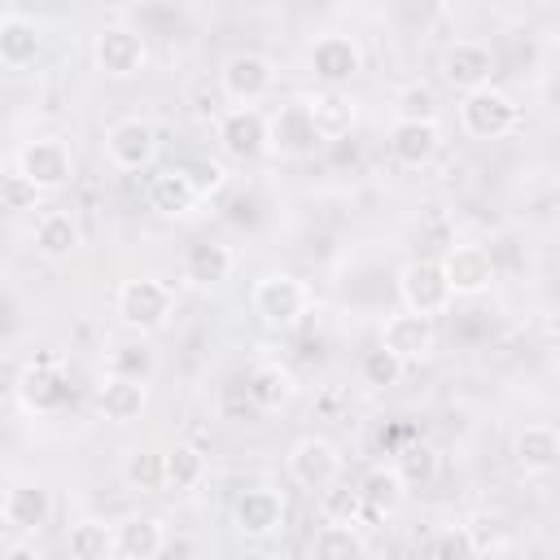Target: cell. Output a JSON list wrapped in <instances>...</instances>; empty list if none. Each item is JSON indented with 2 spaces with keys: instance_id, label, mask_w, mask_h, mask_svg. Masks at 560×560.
I'll list each match as a JSON object with an SVG mask.
<instances>
[{
  "instance_id": "6da1fadb",
  "label": "cell",
  "mask_w": 560,
  "mask_h": 560,
  "mask_svg": "<svg viewBox=\"0 0 560 560\" xmlns=\"http://www.w3.org/2000/svg\"><path fill=\"white\" fill-rule=\"evenodd\" d=\"M114 315L127 332L136 337H153L171 324L175 315V289L158 276H136V280H122L114 289Z\"/></svg>"
},
{
  "instance_id": "7a4b0ae2",
  "label": "cell",
  "mask_w": 560,
  "mask_h": 560,
  "mask_svg": "<svg viewBox=\"0 0 560 560\" xmlns=\"http://www.w3.org/2000/svg\"><path fill=\"white\" fill-rule=\"evenodd\" d=\"M249 306H254V315H258L267 328H298V324L311 315L315 293H311V284H306L302 276H293V271H267V276L254 280Z\"/></svg>"
},
{
  "instance_id": "3957f363",
  "label": "cell",
  "mask_w": 560,
  "mask_h": 560,
  "mask_svg": "<svg viewBox=\"0 0 560 560\" xmlns=\"http://www.w3.org/2000/svg\"><path fill=\"white\" fill-rule=\"evenodd\" d=\"M459 127L472 140H503V136H512L521 127V105L512 101V92H503L494 83L472 88L459 101Z\"/></svg>"
},
{
  "instance_id": "277c9868",
  "label": "cell",
  "mask_w": 560,
  "mask_h": 560,
  "mask_svg": "<svg viewBox=\"0 0 560 560\" xmlns=\"http://www.w3.org/2000/svg\"><path fill=\"white\" fill-rule=\"evenodd\" d=\"M324 149V136L315 131V118L306 109L302 96L276 105L267 114V153L271 158H284V162H306Z\"/></svg>"
},
{
  "instance_id": "5b68a950",
  "label": "cell",
  "mask_w": 560,
  "mask_h": 560,
  "mask_svg": "<svg viewBox=\"0 0 560 560\" xmlns=\"http://www.w3.org/2000/svg\"><path fill=\"white\" fill-rule=\"evenodd\" d=\"M18 402H22V411H31V416H52V411H61L66 407V398H70V368H66V359L61 354H35L22 372H18Z\"/></svg>"
},
{
  "instance_id": "8992f818",
  "label": "cell",
  "mask_w": 560,
  "mask_h": 560,
  "mask_svg": "<svg viewBox=\"0 0 560 560\" xmlns=\"http://www.w3.org/2000/svg\"><path fill=\"white\" fill-rule=\"evenodd\" d=\"M13 171H18L39 197H44V192H61V188H70V179H74V153H70L66 140L39 136V140H26V144L18 149Z\"/></svg>"
},
{
  "instance_id": "52a82bcc",
  "label": "cell",
  "mask_w": 560,
  "mask_h": 560,
  "mask_svg": "<svg viewBox=\"0 0 560 560\" xmlns=\"http://www.w3.org/2000/svg\"><path fill=\"white\" fill-rule=\"evenodd\" d=\"M219 92L228 105H258L276 92V61L258 48H241L219 66Z\"/></svg>"
},
{
  "instance_id": "ba28073f",
  "label": "cell",
  "mask_w": 560,
  "mask_h": 560,
  "mask_svg": "<svg viewBox=\"0 0 560 560\" xmlns=\"http://www.w3.org/2000/svg\"><path fill=\"white\" fill-rule=\"evenodd\" d=\"M341 468H346V455H341V446H337L332 438H324V433L298 438V442L289 446V455H284L289 481L302 486V490H311V494H319L324 486H332V481L341 477Z\"/></svg>"
},
{
  "instance_id": "9c48e42d",
  "label": "cell",
  "mask_w": 560,
  "mask_h": 560,
  "mask_svg": "<svg viewBox=\"0 0 560 560\" xmlns=\"http://www.w3.org/2000/svg\"><path fill=\"white\" fill-rule=\"evenodd\" d=\"M158 149H162L158 127H153L149 118H140V114L118 118V122L105 127V162H109L114 171H127V175L149 171V166L158 162Z\"/></svg>"
},
{
  "instance_id": "30bf717a",
  "label": "cell",
  "mask_w": 560,
  "mask_h": 560,
  "mask_svg": "<svg viewBox=\"0 0 560 560\" xmlns=\"http://www.w3.org/2000/svg\"><path fill=\"white\" fill-rule=\"evenodd\" d=\"M398 302L416 315H446L455 298H451L442 258H411L398 271Z\"/></svg>"
},
{
  "instance_id": "8fae6325",
  "label": "cell",
  "mask_w": 560,
  "mask_h": 560,
  "mask_svg": "<svg viewBox=\"0 0 560 560\" xmlns=\"http://www.w3.org/2000/svg\"><path fill=\"white\" fill-rule=\"evenodd\" d=\"M284 521H289V503H284V494H280L276 486H249V490H241L236 503H232V525H236V534L249 538V542L276 538V534L284 529Z\"/></svg>"
},
{
  "instance_id": "7c38bea8",
  "label": "cell",
  "mask_w": 560,
  "mask_h": 560,
  "mask_svg": "<svg viewBox=\"0 0 560 560\" xmlns=\"http://www.w3.org/2000/svg\"><path fill=\"white\" fill-rule=\"evenodd\" d=\"M92 66L109 79H131L149 66V44L136 26H122V22L101 26L92 39Z\"/></svg>"
},
{
  "instance_id": "4fadbf2b",
  "label": "cell",
  "mask_w": 560,
  "mask_h": 560,
  "mask_svg": "<svg viewBox=\"0 0 560 560\" xmlns=\"http://www.w3.org/2000/svg\"><path fill=\"white\" fill-rule=\"evenodd\" d=\"M214 136L232 162H254L267 153V114L258 105H228L214 122Z\"/></svg>"
},
{
  "instance_id": "5bb4252c",
  "label": "cell",
  "mask_w": 560,
  "mask_h": 560,
  "mask_svg": "<svg viewBox=\"0 0 560 560\" xmlns=\"http://www.w3.org/2000/svg\"><path fill=\"white\" fill-rule=\"evenodd\" d=\"M385 149L402 171H424L442 153V122L438 118H394L385 131Z\"/></svg>"
},
{
  "instance_id": "9a60e30c",
  "label": "cell",
  "mask_w": 560,
  "mask_h": 560,
  "mask_svg": "<svg viewBox=\"0 0 560 560\" xmlns=\"http://www.w3.org/2000/svg\"><path fill=\"white\" fill-rule=\"evenodd\" d=\"M442 271H446V284H451V298H481L494 289L499 280V267H494V254L486 245H451L442 254Z\"/></svg>"
},
{
  "instance_id": "2e32d148",
  "label": "cell",
  "mask_w": 560,
  "mask_h": 560,
  "mask_svg": "<svg viewBox=\"0 0 560 560\" xmlns=\"http://www.w3.org/2000/svg\"><path fill=\"white\" fill-rule=\"evenodd\" d=\"M306 61H311V74L319 79V88H346L354 74H363V48L354 35H341V31L319 35L311 44Z\"/></svg>"
},
{
  "instance_id": "e0dca14e",
  "label": "cell",
  "mask_w": 560,
  "mask_h": 560,
  "mask_svg": "<svg viewBox=\"0 0 560 560\" xmlns=\"http://www.w3.org/2000/svg\"><path fill=\"white\" fill-rule=\"evenodd\" d=\"M381 346L394 350L402 363H424L438 346V328H433V315H416V311H394L385 315L381 324Z\"/></svg>"
},
{
  "instance_id": "ac0fdd59",
  "label": "cell",
  "mask_w": 560,
  "mask_h": 560,
  "mask_svg": "<svg viewBox=\"0 0 560 560\" xmlns=\"http://www.w3.org/2000/svg\"><path fill=\"white\" fill-rule=\"evenodd\" d=\"M442 79L464 96L472 88L494 83V48L481 39H455L442 52Z\"/></svg>"
},
{
  "instance_id": "d6986e66",
  "label": "cell",
  "mask_w": 560,
  "mask_h": 560,
  "mask_svg": "<svg viewBox=\"0 0 560 560\" xmlns=\"http://www.w3.org/2000/svg\"><path fill=\"white\" fill-rule=\"evenodd\" d=\"M52 490L39 486V481H18L0 494V521L13 529V534H39L48 521H52Z\"/></svg>"
},
{
  "instance_id": "ffe728a7",
  "label": "cell",
  "mask_w": 560,
  "mask_h": 560,
  "mask_svg": "<svg viewBox=\"0 0 560 560\" xmlns=\"http://www.w3.org/2000/svg\"><path fill=\"white\" fill-rule=\"evenodd\" d=\"M197 201H201V188L188 175V166H162L144 184V206L162 219H184V214H192Z\"/></svg>"
},
{
  "instance_id": "44dd1931",
  "label": "cell",
  "mask_w": 560,
  "mask_h": 560,
  "mask_svg": "<svg viewBox=\"0 0 560 560\" xmlns=\"http://www.w3.org/2000/svg\"><path fill=\"white\" fill-rule=\"evenodd\" d=\"M232 271H236V254L223 241H192L179 258V276L192 289H219L232 280Z\"/></svg>"
},
{
  "instance_id": "7402d4cb",
  "label": "cell",
  "mask_w": 560,
  "mask_h": 560,
  "mask_svg": "<svg viewBox=\"0 0 560 560\" xmlns=\"http://www.w3.org/2000/svg\"><path fill=\"white\" fill-rule=\"evenodd\" d=\"M293 394H298V376H293V368L280 363V359H258V363L249 368V376H245V398H249L254 411H267V416H271V411H280V407H289Z\"/></svg>"
},
{
  "instance_id": "603a6c76",
  "label": "cell",
  "mask_w": 560,
  "mask_h": 560,
  "mask_svg": "<svg viewBox=\"0 0 560 560\" xmlns=\"http://www.w3.org/2000/svg\"><path fill=\"white\" fill-rule=\"evenodd\" d=\"M166 547H171L166 521L153 516V512H136V516H122L114 525V556L118 560H153Z\"/></svg>"
},
{
  "instance_id": "cb8c5ba5",
  "label": "cell",
  "mask_w": 560,
  "mask_h": 560,
  "mask_svg": "<svg viewBox=\"0 0 560 560\" xmlns=\"http://www.w3.org/2000/svg\"><path fill=\"white\" fill-rule=\"evenodd\" d=\"M149 407V381H127V376H114L105 372L101 385H96V411L101 420L109 424H136Z\"/></svg>"
},
{
  "instance_id": "d4e9b609",
  "label": "cell",
  "mask_w": 560,
  "mask_h": 560,
  "mask_svg": "<svg viewBox=\"0 0 560 560\" xmlns=\"http://www.w3.org/2000/svg\"><path fill=\"white\" fill-rule=\"evenodd\" d=\"M302 101H306V109H311L315 131L324 136V144L350 136L354 122H359V101H354L346 88H319V92H311V96H302Z\"/></svg>"
},
{
  "instance_id": "484cf974",
  "label": "cell",
  "mask_w": 560,
  "mask_h": 560,
  "mask_svg": "<svg viewBox=\"0 0 560 560\" xmlns=\"http://www.w3.org/2000/svg\"><path fill=\"white\" fill-rule=\"evenodd\" d=\"M31 241H35V254H39V258H48V262H66V258L79 254V245H83V228H79V219H74L70 210H44V214L35 219Z\"/></svg>"
},
{
  "instance_id": "4316f807",
  "label": "cell",
  "mask_w": 560,
  "mask_h": 560,
  "mask_svg": "<svg viewBox=\"0 0 560 560\" xmlns=\"http://www.w3.org/2000/svg\"><path fill=\"white\" fill-rule=\"evenodd\" d=\"M44 52V26L26 13H4L0 18V66L4 70H26Z\"/></svg>"
},
{
  "instance_id": "83f0119b",
  "label": "cell",
  "mask_w": 560,
  "mask_h": 560,
  "mask_svg": "<svg viewBox=\"0 0 560 560\" xmlns=\"http://www.w3.org/2000/svg\"><path fill=\"white\" fill-rule=\"evenodd\" d=\"M512 455H516L521 472H529V477H542V472H551V468L560 464V433H556V424H547V420H534V424L516 429Z\"/></svg>"
},
{
  "instance_id": "f1b7e54d",
  "label": "cell",
  "mask_w": 560,
  "mask_h": 560,
  "mask_svg": "<svg viewBox=\"0 0 560 560\" xmlns=\"http://www.w3.org/2000/svg\"><path fill=\"white\" fill-rule=\"evenodd\" d=\"M359 494H363V521H385L407 503V481L398 477L394 464H381L359 481Z\"/></svg>"
},
{
  "instance_id": "f546056e",
  "label": "cell",
  "mask_w": 560,
  "mask_h": 560,
  "mask_svg": "<svg viewBox=\"0 0 560 560\" xmlns=\"http://www.w3.org/2000/svg\"><path fill=\"white\" fill-rule=\"evenodd\" d=\"M162 477H166V490H197L210 477V459L201 446L175 442L171 451H162Z\"/></svg>"
},
{
  "instance_id": "4dcf8cb0",
  "label": "cell",
  "mask_w": 560,
  "mask_h": 560,
  "mask_svg": "<svg viewBox=\"0 0 560 560\" xmlns=\"http://www.w3.org/2000/svg\"><path fill=\"white\" fill-rule=\"evenodd\" d=\"M105 372L127 376V381H153V372H158V354H153V346H149L144 337L131 332V341L109 346V354H105Z\"/></svg>"
},
{
  "instance_id": "1f68e13d",
  "label": "cell",
  "mask_w": 560,
  "mask_h": 560,
  "mask_svg": "<svg viewBox=\"0 0 560 560\" xmlns=\"http://www.w3.org/2000/svg\"><path fill=\"white\" fill-rule=\"evenodd\" d=\"M368 551V538H363V525L354 521H324L315 534H311V556H363Z\"/></svg>"
},
{
  "instance_id": "d6a6232c",
  "label": "cell",
  "mask_w": 560,
  "mask_h": 560,
  "mask_svg": "<svg viewBox=\"0 0 560 560\" xmlns=\"http://www.w3.org/2000/svg\"><path fill=\"white\" fill-rule=\"evenodd\" d=\"M66 547H70L74 560H109L114 556V525L96 521V516H83V521L70 525Z\"/></svg>"
},
{
  "instance_id": "836d02e7",
  "label": "cell",
  "mask_w": 560,
  "mask_h": 560,
  "mask_svg": "<svg viewBox=\"0 0 560 560\" xmlns=\"http://www.w3.org/2000/svg\"><path fill=\"white\" fill-rule=\"evenodd\" d=\"M402 372H407V363H402L394 350H385V346H372V350H363V359H359V381H363L368 389H394V385L402 381Z\"/></svg>"
},
{
  "instance_id": "e575fe53",
  "label": "cell",
  "mask_w": 560,
  "mask_h": 560,
  "mask_svg": "<svg viewBox=\"0 0 560 560\" xmlns=\"http://www.w3.org/2000/svg\"><path fill=\"white\" fill-rule=\"evenodd\" d=\"M394 468H398V477L407 481V490H416V486H429L433 477H438V451L429 446V442H407L394 459H389Z\"/></svg>"
},
{
  "instance_id": "d590c367",
  "label": "cell",
  "mask_w": 560,
  "mask_h": 560,
  "mask_svg": "<svg viewBox=\"0 0 560 560\" xmlns=\"http://www.w3.org/2000/svg\"><path fill=\"white\" fill-rule=\"evenodd\" d=\"M122 481L140 494H158L166 490V477H162V451H131L122 459Z\"/></svg>"
},
{
  "instance_id": "8d00e7d4",
  "label": "cell",
  "mask_w": 560,
  "mask_h": 560,
  "mask_svg": "<svg viewBox=\"0 0 560 560\" xmlns=\"http://www.w3.org/2000/svg\"><path fill=\"white\" fill-rule=\"evenodd\" d=\"M319 516L324 521H354V525H363V494H359V486H346L341 477L332 486H324L319 490Z\"/></svg>"
},
{
  "instance_id": "74e56055",
  "label": "cell",
  "mask_w": 560,
  "mask_h": 560,
  "mask_svg": "<svg viewBox=\"0 0 560 560\" xmlns=\"http://www.w3.org/2000/svg\"><path fill=\"white\" fill-rule=\"evenodd\" d=\"M420 551L424 556H455V560H464V556H477V538H472L468 521L464 525H438L429 538H420Z\"/></svg>"
},
{
  "instance_id": "f35d334b",
  "label": "cell",
  "mask_w": 560,
  "mask_h": 560,
  "mask_svg": "<svg viewBox=\"0 0 560 560\" xmlns=\"http://www.w3.org/2000/svg\"><path fill=\"white\" fill-rule=\"evenodd\" d=\"M394 118H438V92L424 79L402 83L394 92Z\"/></svg>"
},
{
  "instance_id": "ab89813d",
  "label": "cell",
  "mask_w": 560,
  "mask_h": 560,
  "mask_svg": "<svg viewBox=\"0 0 560 560\" xmlns=\"http://www.w3.org/2000/svg\"><path fill=\"white\" fill-rule=\"evenodd\" d=\"M0 192H4V201H9V206H26V201H35V197H39V192L18 175V171H13V175H0Z\"/></svg>"
},
{
  "instance_id": "60d3db41",
  "label": "cell",
  "mask_w": 560,
  "mask_h": 560,
  "mask_svg": "<svg viewBox=\"0 0 560 560\" xmlns=\"http://www.w3.org/2000/svg\"><path fill=\"white\" fill-rule=\"evenodd\" d=\"M9 556H35V560H39V547H35V542H13Z\"/></svg>"
}]
</instances>
